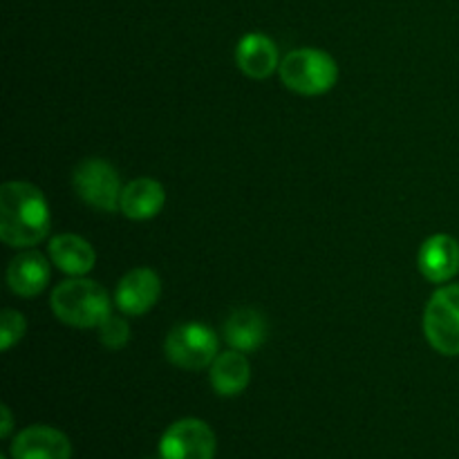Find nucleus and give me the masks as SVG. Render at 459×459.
<instances>
[{
    "label": "nucleus",
    "instance_id": "obj_13",
    "mask_svg": "<svg viewBox=\"0 0 459 459\" xmlns=\"http://www.w3.org/2000/svg\"><path fill=\"white\" fill-rule=\"evenodd\" d=\"M166 191L157 179L137 178L121 191L119 211L130 220H151L164 209Z\"/></svg>",
    "mask_w": 459,
    "mask_h": 459
},
{
    "label": "nucleus",
    "instance_id": "obj_17",
    "mask_svg": "<svg viewBox=\"0 0 459 459\" xmlns=\"http://www.w3.org/2000/svg\"><path fill=\"white\" fill-rule=\"evenodd\" d=\"M25 316L16 309H4L3 316H0V350L3 352L12 350L25 336Z\"/></svg>",
    "mask_w": 459,
    "mask_h": 459
},
{
    "label": "nucleus",
    "instance_id": "obj_11",
    "mask_svg": "<svg viewBox=\"0 0 459 459\" xmlns=\"http://www.w3.org/2000/svg\"><path fill=\"white\" fill-rule=\"evenodd\" d=\"M236 61L242 74L255 81L267 79V76H272L281 67L276 43L269 36L258 34V31L242 36L236 49Z\"/></svg>",
    "mask_w": 459,
    "mask_h": 459
},
{
    "label": "nucleus",
    "instance_id": "obj_2",
    "mask_svg": "<svg viewBox=\"0 0 459 459\" xmlns=\"http://www.w3.org/2000/svg\"><path fill=\"white\" fill-rule=\"evenodd\" d=\"M54 316L61 323L79 330L99 327L110 316V299L99 282L85 278H70L54 287L49 299Z\"/></svg>",
    "mask_w": 459,
    "mask_h": 459
},
{
    "label": "nucleus",
    "instance_id": "obj_19",
    "mask_svg": "<svg viewBox=\"0 0 459 459\" xmlns=\"http://www.w3.org/2000/svg\"><path fill=\"white\" fill-rule=\"evenodd\" d=\"M0 415H3V429H0V437L7 439L9 435H12V426H13L12 411H9V406H3V408H0Z\"/></svg>",
    "mask_w": 459,
    "mask_h": 459
},
{
    "label": "nucleus",
    "instance_id": "obj_6",
    "mask_svg": "<svg viewBox=\"0 0 459 459\" xmlns=\"http://www.w3.org/2000/svg\"><path fill=\"white\" fill-rule=\"evenodd\" d=\"M166 357L182 370H204L215 361L218 339L202 323H184L166 336Z\"/></svg>",
    "mask_w": 459,
    "mask_h": 459
},
{
    "label": "nucleus",
    "instance_id": "obj_14",
    "mask_svg": "<svg viewBox=\"0 0 459 459\" xmlns=\"http://www.w3.org/2000/svg\"><path fill=\"white\" fill-rule=\"evenodd\" d=\"M211 388L220 397H236L247 390L251 381V366L249 359L240 350H229V352L218 354L215 361L211 363Z\"/></svg>",
    "mask_w": 459,
    "mask_h": 459
},
{
    "label": "nucleus",
    "instance_id": "obj_16",
    "mask_svg": "<svg viewBox=\"0 0 459 459\" xmlns=\"http://www.w3.org/2000/svg\"><path fill=\"white\" fill-rule=\"evenodd\" d=\"M264 339H267V321L258 309H236L224 323V341L233 350L254 352L264 343Z\"/></svg>",
    "mask_w": 459,
    "mask_h": 459
},
{
    "label": "nucleus",
    "instance_id": "obj_20",
    "mask_svg": "<svg viewBox=\"0 0 459 459\" xmlns=\"http://www.w3.org/2000/svg\"><path fill=\"white\" fill-rule=\"evenodd\" d=\"M0 459H9V457L7 455H0Z\"/></svg>",
    "mask_w": 459,
    "mask_h": 459
},
{
    "label": "nucleus",
    "instance_id": "obj_4",
    "mask_svg": "<svg viewBox=\"0 0 459 459\" xmlns=\"http://www.w3.org/2000/svg\"><path fill=\"white\" fill-rule=\"evenodd\" d=\"M424 334L444 357L459 354V285L439 287L424 312Z\"/></svg>",
    "mask_w": 459,
    "mask_h": 459
},
{
    "label": "nucleus",
    "instance_id": "obj_10",
    "mask_svg": "<svg viewBox=\"0 0 459 459\" xmlns=\"http://www.w3.org/2000/svg\"><path fill=\"white\" fill-rule=\"evenodd\" d=\"M417 264L426 281L448 282L459 272V242L446 233L430 236L421 245Z\"/></svg>",
    "mask_w": 459,
    "mask_h": 459
},
{
    "label": "nucleus",
    "instance_id": "obj_7",
    "mask_svg": "<svg viewBox=\"0 0 459 459\" xmlns=\"http://www.w3.org/2000/svg\"><path fill=\"white\" fill-rule=\"evenodd\" d=\"M218 439L202 420H179L166 429L160 439V459H213Z\"/></svg>",
    "mask_w": 459,
    "mask_h": 459
},
{
    "label": "nucleus",
    "instance_id": "obj_3",
    "mask_svg": "<svg viewBox=\"0 0 459 459\" xmlns=\"http://www.w3.org/2000/svg\"><path fill=\"white\" fill-rule=\"evenodd\" d=\"M281 81L296 94L318 97L330 92L339 79V65L318 48H300L287 54L278 67Z\"/></svg>",
    "mask_w": 459,
    "mask_h": 459
},
{
    "label": "nucleus",
    "instance_id": "obj_8",
    "mask_svg": "<svg viewBox=\"0 0 459 459\" xmlns=\"http://www.w3.org/2000/svg\"><path fill=\"white\" fill-rule=\"evenodd\" d=\"M161 294V281L152 269L137 267L126 273L115 291V305L126 316H142L151 312Z\"/></svg>",
    "mask_w": 459,
    "mask_h": 459
},
{
    "label": "nucleus",
    "instance_id": "obj_9",
    "mask_svg": "<svg viewBox=\"0 0 459 459\" xmlns=\"http://www.w3.org/2000/svg\"><path fill=\"white\" fill-rule=\"evenodd\" d=\"M12 459H72V442L52 426H27L13 437Z\"/></svg>",
    "mask_w": 459,
    "mask_h": 459
},
{
    "label": "nucleus",
    "instance_id": "obj_18",
    "mask_svg": "<svg viewBox=\"0 0 459 459\" xmlns=\"http://www.w3.org/2000/svg\"><path fill=\"white\" fill-rule=\"evenodd\" d=\"M99 339L106 348L110 350H121L130 341V325L126 323V318L121 316H108L106 321L99 325Z\"/></svg>",
    "mask_w": 459,
    "mask_h": 459
},
{
    "label": "nucleus",
    "instance_id": "obj_1",
    "mask_svg": "<svg viewBox=\"0 0 459 459\" xmlns=\"http://www.w3.org/2000/svg\"><path fill=\"white\" fill-rule=\"evenodd\" d=\"M49 206L43 191L30 182L0 188V240L7 247H34L49 233Z\"/></svg>",
    "mask_w": 459,
    "mask_h": 459
},
{
    "label": "nucleus",
    "instance_id": "obj_5",
    "mask_svg": "<svg viewBox=\"0 0 459 459\" xmlns=\"http://www.w3.org/2000/svg\"><path fill=\"white\" fill-rule=\"evenodd\" d=\"M72 184L81 200L92 209L106 211V213L119 211V197L124 186H121L119 173L110 161L99 160V157L83 160L72 173Z\"/></svg>",
    "mask_w": 459,
    "mask_h": 459
},
{
    "label": "nucleus",
    "instance_id": "obj_15",
    "mask_svg": "<svg viewBox=\"0 0 459 459\" xmlns=\"http://www.w3.org/2000/svg\"><path fill=\"white\" fill-rule=\"evenodd\" d=\"M48 251L56 269H61L63 273H70V276H85L88 272H92L94 263H97L92 245L81 236H74V233L54 236L49 240Z\"/></svg>",
    "mask_w": 459,
    "mask_h": 459
},
{
    "label": "nucleus",
    "instance_id": "obj_12",
    "mask_svg": "<svg viewBox=\"0 0 459 459\" xmlns=\"http://www.w3.org/2000/svg\"><path fill=\"white\" fill-rule=\"evenodd\" d=\"M52 269L48 258L39 251H22L9 263L7 285L9 290L22 299H34L48 287Z\"/></svg>",
    "mask_w": 459,
    "mask_h": 459
}]
</instances>
